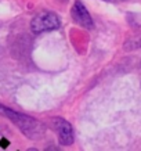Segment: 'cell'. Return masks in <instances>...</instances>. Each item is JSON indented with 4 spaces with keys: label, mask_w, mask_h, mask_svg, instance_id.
<instances>
[{
    "label": "cell",
    "mask_w": 141,
    "mask_h": 151,
    "mask_svg": "<svg viewBox=\"0 0 141 151\" xmlns=\"http://www.w3.org/2000/svg\"><path fill=\"white\" fill-rule=\"evenodd\" d=\"M28 151H37V150H36V148H29Z\"/></svg>",
    "instance_id": "6"
},
{
    "label": "cell",
    "mask_w": 141,
    "mask_h": 151,
    "mask_svg": "<svg viewBox=\"0 0 141 151\" xmlns=\"http://www.w3.org/2000/svg\"><path fill=\"white\" fill-rule=\"evenodd\" d=\"M59 27V19L54 13L43 11L36 14L31 21V29L33 33H42L47 31H53Z\"/></svg>",
    "instance_id": "1"
},
{
    "label": "cell",
    "mask_w": 141,
    "mask_h": 151,
    "mask_svg": "<svg viewBox=\"0 0 141 151\" xmlns=\"http://www.w3.org/2000/svg\"><path fill=\"white\" fill-rule=\"evenodd\" d=\"M10 146V142L9 140H7V139H0V147H1V148H7V147Z\"/></svg>",
    "instance_id": "4"
},
{
    "label": "cell",
    "mask_w": 141,
    "mask_h": 151,
    "mask_svg": "<svg viewBox=\"0 0 141 151\" xmlns=\"http://www.w3.org/2000/svg\"><path fill=\"white\" fill-rule=\"evenodd\" d=\"M72 18L75 22H77L79 25H82L83 28H91L94 27V22H93V19H91V15L89 14L87 9L83 6L82 1H75V4L72 7Z\"/></svg>",
    "instance_id": "3"
},
{
    "label": "cell",
    "mask_w": 141,
    "mask_h": 151,
    "mask_svg": "<svg viewBox=\"0 0 141 151\" xmlns=\"http://www.w3.org/2000/svg\"><path fill=\"white\" fill-rule=\"evenodd\" d=\"M104 1H109V3H114V1H125V0H104Z\"/></svg>",
    "instance_id": "5"
},
{
    "label": "cell",
    "mask_w": 141,
    "mask_h": 151,
    "mask_svg": "<svg viewBox=\"0 0 141 151\" xmlns=\"http://www.w3.org/2000/svg\"><path fill=\"white\" fill-rule=\"evenodd\" d=\"M54 129L58 134V140L62 146H71L73 143V130L68 121L62 118H54Z\"/></svg>",
    "instance_id": "2"
}]
</instances>
